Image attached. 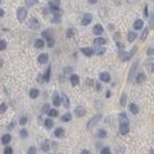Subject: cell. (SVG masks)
Listing matches in <instances>:
<instances>
[{
    "instance_id": "obj_39",
    "label": "cell",
    "mask_w": 154,
    "mask_h": 154,
    "mask_svg": "<svg viewBox=\"0 0 154 154\" xmlns=\"http://www.w3.org/2000/svg\"><path fill=\"white\" fill-rule=\"evenodd\" d=\"M75 33V30H72V28H68L67 30V37L68 38H71L72 36H74Z\"/></svg>"
},
{
    "instance_id": "obj_13",
    "label": "cell",
    "mask_w": 154,
    "mask_h": 154,
    "mask_svg": "<svg viewBox=\"0 0 154 154\" xmlns=\"http://www.w3.org/2000/svg\"><path fill=\"white\" fill-rule=\"evenodd\" d=\"M133 27L135 28V30H141V28L144 27V20H141V19H136L133 24Z\"/></svg>"
},
{
    "instance_id": "obj_27",
    "label": "cell",
    "mask_w": 154,
    "mask_h": 154,
    "mask_svg": "<svg viewBox=\"0 0 154 154\" xmlns=\"http://www.w3.org/2000/svg\"><path fill=\"white\" fill-rule=\"evenodd\" d=\"M44 40L43 39H37L36 42H34V46H36L37 49H42V48H44Z\"/></svg>"
},
{
    "instance_id": "obj_29",
    "label": "cell",
    "mask_w": 154,
    "mask_h": 154,
    "mask_svg": "<svg viewBox=\"0 0 154 154\" xmlns=\"http://www.w3.org/2000/svg\"><path fill=\"white\" fill-rule=\"evenodd\" d=\"M61 120L63 121V122H69V121L71 120V114H70V113H65L64 115L62 116Z\"/></svg>"
},
{
    "instance_id": "obj_47",
    "label": "cell",
    "mask_w": 154,
    "mask_h": 154,
    "mask_svg": "<svg viewBox=\"0 0 154 154\" xmlns=\"http://www.w3.org/2000/svg\"><path fill=\"white\" fill-rule=\"evenodd\" d=\"M26 122H27V117H25V116H24V117H21V119H20V121H19V123H20L21 126L26 125Z\"/></svg>"
},
{
    "instance_id": "obj_21",
    "label": "cell",
    "mask_w": 154,
    "mask_h": 154,
    "mask_svg": "<svg viewBox=\"0 0 154 154\" xmlns=\"http://www.w3.org/2000/svg\"><path fill=\"white\" fill-rule=\"evenodd\" d=\"M94 44L97 46H101V45H104L105 44V39L102 38V37H97V38L94 39Z\"/></svg>"
},
{
    "instance_id": "obj_10",
    "label": "cell",
    "mask_w": 154,
    "mask_h": 154,
    "mask_svg": "<svg viewBox=\"0 0 154 154\" xmlns=\"http://www.w3.org/2000/svg\"><path fill=\"white\" fill-rule=\"evenodd\" d=\"M52 103H54L55 107H59L62 103V98L59 97V95L57 94V92H55L54 96H52Z\"/></svg>"
},
{
    "instance_id": "obj_18",
    "label": "cell",
    "mask_w": 154,
    "mask_h": 154,
    "mask_svg": "<svg viewBox=\"0 0 154 154\" xmlns=\"http://www.w3.org/2000/svg\"><path fill=\"white\" fill-rule=\"evenodd\" d=\"M62 102H63V105H64L65 108H69L70 100H69V97H68L65 94H62Z\"/></svg>"
},
{
    "instance_id": "obj_35",
    "label": "cell",
    "mask_w": 154,
    "mask_h": 154,
    "mask_svg": "<svg viewBox=\"0 0 154 154\" xmlns=\"http://www.w3.org/2000/svg\"><path fill=\"white\" fill-rule=\"evenodd\" d=\"M126 101H127V95L126 94H122L121 100H120V104L122 105V107H125V105H126Z\"/></svg>"
},
{
    "instance_id": "obj_6",
    "label": "cell",
    "mask_w": 154,
    "mask_h": 154,
    "mask_svg": "<svg viewBox=\"0 0 154 154\" xmlns=\"http://www.w3.org/2000/svg\"><path fill=\"white\" fill-rule=\"evenodd\" d=\"M91 20H92V14L91 13H85L84 17H83V19H82V25L83 26L89 25V24L91 23Z\"/></svg>"
},
{
    "instance_id": "obj_31",
    "label": "cell",
    "mask_w": 154,
    "mask_h": 154,
    "mask_svg": "<svg viewBox=\"0 0 154 154\" xmlns=\"http://www.w3.org/2000/svg\"><path fill=\"white\" fill-rule=\"evenodd\" d=\"M146 68L148 69L149 72H154V61L148 62V63H147V65H146Z\"/></svg>"
},
{
    "instance_id": "obj_22",
    "label": "cell",
    "mask_w": 154,
    "mask_h": 154,
    "mask_svg": "<svg viewBox=\"0 0 154 154\" xmlns=\"http://www.w3.org/2000/svg\"><path fill=\"white\" fill-rule=\"evenodd\" d=\"M129 110H131L132 114L136 115V114L139 113V108H138V105H136L135 103H131V104H129Z\"/></svg>"
},
{
    "instance_id": "obj_36",
    "label": "cell",
    "mask_w": 154,
    "mask_h": 154,
    "mask_svg": "<svg viewBox=\"0 0 154 154\" xmlns=\"http://www.w3.org/2000/svg\"><path fill=\"white\" fill-rule=\"evenodd\" d=\"M104 52H105V49H104V48H100V46H98L97 49H96L95 54H96V55H98V56H101V55H103Z\"/></svg>"
},
{
    "instance_id": "obj_3",
    "label": "cell",
    "mask_w": 154,
    "mask_h": 154,
    "mask_svg": "<svg viewBox=\"0 0 154 154\" xmlns=\"http://www.w3.org/2000/svg\"><path fill=\"white\" fill-rule=\"evenodd\" d=\"M26 15H27V11L25 7H19L17 11V17H18L19 21H24L26 19Z\"/></svg>"
},
{
    "instance_id": "obj_50",
    "label": "cell",
    "mask_w": 154,
    "mask_h": 154,
    "mask_svg": "<svg viewBox=\"0 0 154 154\" xmlns=\"http://www.w3.org/2000/svg\"><path fill=\"white\" fill-rule=\"evenodd\" d=\"M116 45H117V48H120V49H125V45H123L122 43H119V42H117V43H116Z\"/></svg>"
},
{
    "instance_id": "obj_55",
    "label": "cell",
    "mask_w": 154,
    "mask_h": 154,
    "mask_svg": "<svg viewBox=\"0 0 154 154\" xmlns=\"http://www.w3.org/2000/svg\"><path fill=\"white\" fill-rule=\"evenodd\" d=\"M96 3H97V0H89V4H91V5H94Z\"/></svg>"
},
{
    "instance_id": "obj_20",
    "label": "cell",
    "mask_w": 154,
    "mask_h": 154,
    "mask_svg": "<svg viewBox=\"0 0 154 154\" xmlns=\"http://www.w3.org/2000/svg\"><path fill=\"white\" fill-rule=\"evenodd\" d=\"M50 74H51V67H48V69H46L45 74H44V76H43L44 82H49L50 81Z\"/></svg>"
},
{
    "instance_id": "obj_48",
    "label": "cell",
    "mask_w": 154,
    "mask_h": 154,
    "mask_svg": "<svg viewBox=\"0 0 154 154\" xmlns=\"http://www.w3.org/2000/svg\"><path fill=\"white\" fill-rule=\"evenodd\" d=\"M147 56H154V49L153 48H149L147 50Z\"/></svg>"
},
{
    "instance_id": "obj_17",
    "label": "cell",
    "mask_w": 154,
    "mask_h": 154,
    "mask_svg": "<svg viewBox=\"0 0 154 154\" xmlns=\"http://www.w3.org/2000/svg\"><path fill=\"white\" fill-rule=\"evenodd\" d=\"M50 149V141L49 140H44L42 142V151L43 152H49Z\"/></svg>"
},
{
    "instance_id": "obj_60",
    "label": "cell",
    "mask_w": 154,
    "mask_h": 154,
    "mask_svg": "<svg viewBox=\"0 0 154 154\" xmlns=\"http://www.w3.org/2000/svg\"><path fill=\"white\" fill-rule=\"evenodd\" d=\"M0 4H1V0H0Z\"/></svg>"
},
{
    "instance_id": "obj_51",
    "label": "cell",
    "mask_w": 154,
    "mask_h": 154,
    "mask_svg": "<svg viewBox=\"0 0 154 154\" xmlns=\"http://www.w3.org/2000/svg\"><path fill=\"white\" fill-rule=\"evenodd\" d=\"M96 89H97V90H98V91H100V90H101V89H102V87H101V83H98V82H97V83H96Z\"/></svg>"
},
{
    "instance_id": "obj_52",
    "label": "cell",
    "mask_w": 154,
    "mask_h": 154,
    "mask_svg": "<svg viewBox=\"0 0 154 154\" xmlns=\"http://www.w3.org/2000/svg\"><path fill=\"white\" fill-rule=\"evenodd\" d=\"M80 154H90V152L89 151H88V149H83V151L82 152H81V153Z\"/></svg>"
},
{
    "instance_id": "obj_41",
    "label": "cell",
    "mask_w": 154,
    "mask_h": 154,
    "mask_svg": "<svg viewBox=\"0 0 154 154\" xmlns=\"http://www.w3.org/2000/svg\"><path fill=\"white\" fill-rule=\"evenodd\" d=\"M42 111H43V113H49L50 111V105L49 104H44L43 108H42Z\"/></svg>"
},
{
    "instance_id": "obj_7",
    "label": "cell",
    "mask_w": 154,
    "mask_h": 154,
    "mask_svg": "<svg viewBox=\"0 0 154 154\" xmlns=\"http://www.w3.org/2000/svg\"><path fill=\"white\" fill-rule=\"evenodd\" d=\"M85 113H87V110H85V108L82 107V105H80V107H77L76 109H75V115H76L77 117H82V116H84Z\"/></svg>"
},
{
    "instance_id": "obj_16",
    "label": "cell",
    "mask_w": 154,
    "mask_h": 154,
    "mask_svg": "<svg viewBox=\"0 0 154 154\" xmlns=\"http://www.w3.org/2000/svg\"><path fill=\"white\" fill-rule=\"evenodd\" d=\"M135 80H136V82L138 83H144L145 81H146V75H145L144 72H139V74L136 75Z\"/></svg>"
},
{
    "instance_id": "obj_14",
    "label": "cell",
    "mask_w": 154,
    "mask_h": 154,
    "mask_svg": "<svg viewBox=\"0 0 154 154\" xmlns=\"http://www.w3.org/2000/svg\"><path fill=\"white\" fill-rule=\"evenodd\" d=\"M70 83H71V85H77L78 83H80V77L77 76V75L72 74L71 76H70Z\"/></svg>"
},
{
    "instance_id": "obj_5",
    "label": "cell",
    "mask_w": 154,
    "mask_h": 154,
    "mask_svg": "<svg viewBox=\"0 0 154 154\" xmlns=\"http://www.w3.org/2000/svg\"><path fill=\"white\" fill-rule=\"evenodd\" d=\"M28 26H30L32 30H38L39 27H40V24H39L38 19L36 18H31L30 21H28Z\"/></svg>"
},
{
    "instance_id": "obj_15",
    "label": "cell",
    "mask_w": 154,
    "mask_h": 154,
    "mask_svg": "<svg viewBox=\"0 0 154 154\" xmlns=\"http://www.w3.org/2000/svg\"><path fill=\"white\" fill-rule=\"evenodd\" d=\"M100 80L102 81V82H109L110 81V75L108 74V72H101L100 74Z\"/></svg>"
},
{
    "instance_id": "obj_12",
    "label": "cell",
    "mask_w": 154,
    "mask_h": 154,
    "mask_svg": "<svg viewBox=\"0 0 154 154\" xmlns=\"http://www.w3.org/2000/svg\"><path fill=\"white\" fill-rule=\"evenodd\" d=\"M49 61V55L48 54H40L38 56V62L40 64H44V63H48Z\"/></svg>"
},
{
    "instance_id": "obj_59",
    "label": "cell",
    "mask_w": 154,
    "mask_h": 154,
    "mask_svg": "<svg viewBox=\"0 0 154 154\" xmlns=\"http://www.w3.org/2000/svg\"><path fill=\"white\" fill-rule=\"evenodd\" d=\"M1 65H3V59H0V68H1Z\"/></svg>"
},
{
    "instance_id": "obj_19",
    "label": "cell",
    "mask_w": 154,
    "mask_h": 154,
    "mask_svg": "<svg viewBox=\"0 0 154 154\" xmlns=\"http://www.w3.org/2000/svg\"><path fill=\"white\" fill-rule=\"evenodd\" d=\"M30 97L31 98H37L39 96V90L38 89H36V88H32V89L30 90Z\"/></svg>"
},
{
    "instance_id": "obj_32",
    "label": "cell",
    "mask_w": 154,
    "mask_h": 154,
    "mask_svg": "<svg viewBox=\"0 0 154 154\" xmlns=\"http://www.w3.org/2000/svg\"><path fill=\"white\" fill-rule=\"evenodd\" d=\"M147 36H148V27H146V28H144V31H142V34H141V40L142 42H145L146 40V38H147Z\"/></svg>"
},
{
    "instance_id": "obj_49",
    "label": "cell",
    "mask_w": 154,
    "mask_h": 154,
    "mask_svg": "<svg viewBox=\"0 0 154 154\" xmlns=\"http://www.w3.org/2000/svg\"><path fill=\"white\" fill-rule=\"evenodd\" d=\"M145 17H146V18H148V6H145Z\"/></svg>"
},
{
    "instance_id": "obj_54",
    "label": "cell",
    "mask_w": 154,
    "mask_h": 154,
    "mask_svg": "<svg viewBox=\"0 0 154 154\" xmlns=\"http://www.w3.org/2000/svg\"><path fill=\"white\" fill-rule=\"evenodd\" d=\"M4 14H5V11H4V10H1V8H0V18H1V17H3Z\"/></svg>"
},
{
    "instance_id": "obj_8",
    "label": "cell",
    "mask_w": 154,
    "mask_h": 154,
    "mask_svg": "<svg viewBox=\"0 0 154 154\" xmlns=\"http://www.w3.org/2000/svg\"><path fill=\"white\" fill-rule=\"evenodd\" d=\"M103 31H104V28H103V26L101 25V24L95 25L94 28H92V32H94V34H96V36H101V34L103 33Z\"/></svg>"
},
{
    "instance_id": "obj_46",
    "label": "cell",
    "mask_w": 154,
    "mask_h": 154,
    "mask_svg": "<svg viewBox=\"0 0 154 154\" xmlns=\"http://www.w3.org/2000/svg\"><path fill=\"white\" fill-rule=\"evenodd\" d=\"M54 44H55V39L52 38V37L48 39V45H49L50 48H52V46H54Z\"/></svg>"
},
{
    "instance_id": "obj_45",
    "label": "cell",
    "mask_w": 154,
    "mask_h": 154,
    "mask_svg": "<svg viewBox=\"0 0 154 154\" xmlns=\"http://www.w3.org/2000/svg\"><path fill=\"white\" fill-rule=\"evenodd\" d=\"M6 109H7V105H6L5 103H1V104H0V113L6 111Z\"/></svg>"
},
{
    "instance_id": "obj_43",
    "label": "cell",
    "mask_w": 154,
    "mask_h": 154,
    "mask_svg": "<svg viewBox=\"0 0 154 154\" xmlns=\"http://www.w3.org/2000/svg\"><path fill=\"white\" fill-rule=\"evenodd\" d=\"M42 36H43L44 38H46V39L51 38V36H50V31H44V32H42Z\"/></svg>"
},
{
    "instance_id": "obj_25",
    "label": "cell",
    "mask_w": 154,
    "mask_h": 154,
    "mask_svg": "<svg viewBox=\"0 0 154 154\" xmlns=\"http://www.w3.org/2000/svg\"><path fill=\"white\" fill-rule=\"evenodd\" d=\"M119 119H120V123H128V117H127L126 113H121L119 115Z\"/></svg>"
},
{
    "instance_id": "obj_11",
    "label": "cell",
    "mask_w": 154,
    "mask_h": 154,
    "mask_svg": "<svg viewBox=\"0 0 154 154\" xmlns=\"http://www.w3.org/2000/svg\"><path fill=\"white\" fill-rule=\"evenodd\" d=\"M81 52H82L83 55H85V56H88V57L92 56V55L95 54V51H94L91 48H82V49H81Z\"/></svg>"
},
{
    "instance_id": "obj_9",
    "label": "cell",
    "mask_w": 154,
    "mask_h": 154,
    "mask_svg": "<svg viewBox=\"0 0 154 154\" xmlns=\"http://www.w3.org/2000/svg\"><path fill=\"white\" fill-rule=\"evenodd\" d=\"M120 133L122 135L129 133V123H120Z\"/></svg>"
},
{
    "instance_id": "obj_53",
    "label": "cell",
    "mask_w": 154,
    "mask_h": 154,
    "mask_svg": "<svg viewBox=\"0 0 154 154\" xmlns=\"http://www.w3.org/2000/svg\"><path fill=\"white\" fill-rule=\"evenodd\" d=\"M151 27L154 28V17H152L151 18Z\"/></svg>"
},
{
    "instance_id": "obj_2",
    "label": "cell",
    "mask_w": 154,
    "mask_h": 154,
    "mask_svg": "<svg viewBox=\"0 0 154 154\" xmlns=\"http://www.w3.org/2000/svg\"><path fill=\"white\" fill-rule=\"evenodd\" d=\"M101 119H102V115H101V114H98V115H95V116H94V117H92L91 120L88 122V125H87L88 129L94 128V127H95L96 125H97V123L101 121Z\"/></svg>"
},
{
    "instance_id": "obj_58",
    "label": "cell",
    "mask_w": 154,
    "mask_h": 154,
    "mask_svg": "<svg viewBox=\"0 0 154 154\" xmlns=\"http://www.w3.org/2000/svg\"><path fill=\"white\" fill-rule=\"evenodd\" d=\"M149 154H154V148H151V149H149Z\"/></svg>"
},
{
    "instance_id": "obj_56",
    "label": "cell",
    "mask_w": 154,
    "mask_h": 154,
    "mask_svg": "<svg viewBox=\"0 0 154 154\" xmlns=\"http://www.w3.org/2000/svg\"><path fill=\"white\" fill-rule=\"evenodd\" d=\"M12 127H14V122H12V123H11V125L7 127V128H8V129H11V128H12Z\"/></svg>"
},
{
    "instance_id": "obj_1",
    "label": "cell",
    "mask_w": 154,
    "mask_h": 154,
    "mask_svg": "<svg viewBox=\"0 0 154 154\" xmlns=\"http://www.w3.org/2000/svg\"><path fill=\"white\" fill-rule=\"evenodd\" d=\"M135 51H136V48H133V50H132L131 52H125V51L120 52V58L122 59L123 62L129 61V59H131L132 57H133V55L135 54Z\"/></svg>"
},
{
    "instance_id": "obj_26",
    "label": "cell",
    "mask_w": 154,
    "mask_h": 154,
    "mask_svg": "<svg viewBox=\"0 0 154 154\" xmlns=\"http://www.w3.org/2000/svg\"><path fill=\"white\" fill-rule=\"evenodd\" d=\"M44 125H45V127L48 129H51L52 127H54V121H52L51 119H46L45 122H44Z\"/></svg>"
},
{
    "instance_id": "obj_24",
    "label": "cell",
    "mask_w": 154,
    "mask_h": 154,
    "mask_svg": "<svg viewBox=\"0 0 154 154\" xmlns=\"http://www.w3.org/2000/svg\"><path fill=\"white\" fill-rule=\"evenodd\" d=\"M11 135L10 134H5V135H3V138H1V142H3L4 145H7V144H10V141H11Z\"/></svg>"
},
{
    "instance_id": "obj_33",
    "label": "cell",
    "mask_w": 154,
    "mask_h": 154,
    "mask_svg": "<svg viewBox=\"0 0 154 154\" xmlns=\"http://www.w3.org/2000/svg\"><path fill=\"white\" fill-rule=\"evenodd\" d=\"M48 115H49L50 117H56V116H58V110H57V109H50Z\"/></svg>"
},
{
    "instance_id": "obj_30",
    "label": "cell",
    "mask_w": 154,
    "mask_h": 154,
    "mask_svg": "<svg viewBox=\"0 0 154 154\" xmlns=\"http://www.w3.org/2000/svg\"><path fill=\"white\" fill-rule=\"evenodd\" d=\"M97 136H98V139H105L107 138V132L104 129H100L97 133Z\"/></svg>"
},
{
    "instance_id": "obj_37",
    "label": "cell",
    "mask_w": 154,
    "mask_h": 154,
    "mask_svg": "<svg viewBox=\"0 0 154 154\" xmlns=\"http://www.w3.org/2000/svg\"><path fill=\"white\" fill-rule=\"evenodd\" d=\"M4 154H13V148L7 146L6 148H4Z\"/></svg>"
},
{
    "instance_id": "obj_34",
    "label": "cell",
    "mask_w": 154,
    "mask_h": 154,
    "mask_svg": "<svg viewBox=\"0 0 154 154\" xmlns=\"http://www.w3.org/2000/svg\"><path fill=\"white\" fill-rule=\"evenodd\" d=\"M37 3H38V0H25L26 6H28V7H31V6L36 5Z\"/></svg>"
},
{
    "instance_id": "obj_57",
    "label": "cell",
    "mask_w": 154,
    "mask_h": 154,
    "mask_svg": "<svg viewBox=\"0 0 154 154\" xmlns=\"http://www.w3.org/2000/svg\"><path fill=\"white\" fill-rule=\"evenodd\" d=\"M110 95H111V94H110V91H107V94H105V96H107V97H110Z\"/></svg>"
},
{
    "instance_id": "obj_44",
    "label": "cell",
    "mask_w": 154,
    "mask_h": 154,
    "mask_svg": "<svg viewBox=\"0 0 154 154\" xmlns=\"http://www.w3.org/2000/svg\"><path fill=\"white\" fill-rule=\"evenodd\" d=\"M6 49V42L5 40H0V51Z\"/></svg>"
},
{
    "instance_id": "obj_38",
    "label": "cell",
    "mask_w": 154,
    "mask_h": 154,
    "mask_svg": "<svg viewBox=\"0 0 154 154\" xmlns=\"http://www.w3.org/2000/svg\"><path fill=\"white\" fill-rule=\"evenodd\" d=\"M100 154H111L110 148H109V147H104V148L101 149V153Z\"/></svg>"
},
{
    "instance_id": "obj_23",
    "label": "cell",
    "mask_w": 154,
    "mask_h": 154,
    "mask_svg": "<svg viewBox=\"0 0 154 154\" xmlns=\"http://www.w3.org/2000/svg\"><path fill=\"white\" fill-rule=\"evenodd\" d=\"M63 135H64V128L59 127V128H57L56 131H55V136H56V138H62Z\"/></svg>"
},
{
    "instance_id": "obj_40",
    "label": "cell",
    "mask_w": 154,
    "mask_h": 154,
    "mask_svg": "<svg viewBox=\"0 0 154 154\" xmlns=\"http://www.w3.org/2000/svg\"><path fill=\"white\" fill-rule=\"evenodd\" d=\"M20 136L23 139H26L28 136V133H27V131H26V129H21L20 131Z\"/></svg>"
},
{
    "instance_id": "obj_42",
    "label": "cell",
    "mask_w": 154,
    "mask_h": 154,
    "mask_svg": "<svg viewBox=\"0 0 154 154\" xmlns=\"http://www.w3.org/2000/svg\"><path fill=\"white\" fill-rule=\"evenodd\" d=\"M27 154H37V149H36V147H30L28 148V151H27Z\"/></svg>"
},
{
    "instance_id": "obj_4",
    "label": "cell",
    "mask_w": 154,
    "mask_h": 154,
    "mask_svg": "<svg viewBox=\"0 0 154 154\" xmlns=\"http://www.w3.org/2000/svg\"><path fill=\"white\" fill-rule=\"evenodd\" d=\"M138 64H139V62L136 61L135 63H134V64L132 65L131 71H129V75H128V82H132V81H133L134 75H135V71H136V68H138Z\"/></svg>"
},
{
    "instance_id": "obj_28",
    "label": "cell",
    "mask_w": 154,
    "mask_h": 154,
    "mask_svg": "<svg viewBox=\"0 0 154 154\" xmlns=\"http://www.w3.org/2000/svg\"><path fill=\"white\" fill-rule=\"evenodd\" d=\"M136 37H138V34H136V32H129L128 33V37H127V38H128V42H134L136 39Z\"/></svg>"
}]
</instances>
